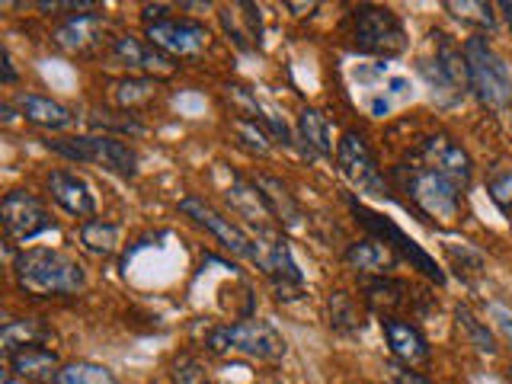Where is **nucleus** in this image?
Instances as JSON below:
<instances>
[{"label": "nucleus", "mask_w": 512, "mask_h": 384, "mask_svg": "<svg viewBox=\"0 0 512 384\" xmlns=\"http://www.w3.org/2000/svg\"><path fill=\"white\" fill-rule=\"evenodd\" d=\"M234 132H237V138L244 141L250 151H256V154H269V151H272V135H269V128H266L260 119L240 116V119L234 122Z\"/></svg>", "instance_id": "35"}, {"label": "nucleus", "mask_w": 512, "mask_h": 384, "mask_svg": "<svg viewBox=\"0 0 512 384\" xmlns=\"http://www.w3.org/2000/svg\"><path fill=\"white\" fill-rule=\"evenodd\" d=\"M493 320H496V330L506 336V343L512 346V311H506L503 304H493Z\"/></svg>", "instance_id": "39"}, {"label": "nucleus", "mask_w": 512, "mask_h": 384, "mask_svg": "<svg viewBox=\"0 0 512 384\" xmlns=\"http://www.w3.org/2000/svg\"><path fill=\"white\" fill-rule=\"evenodd\" d=\"M157 80L154 77H125L116 84V103L128 112L135 109L138 103H148L151 96L157 93Z\"/></svg>", "instance_id": "34"}, {"label": "nucleus", "mask_w": 512, "mask_h": 384, "mask_svg": "<svg viewBox=\"0 0 512 384\" xmlns=\"http://www.w3.org/2000/svg\"><path fill=\"white\" fill-rule=\"evenodd\" d=\"M45 186H48V196H52L68 215L87 218V221L96 215L93 186L80 173H74V170H52V173L45 176Z\"/></svg>", "instance_id": "16"}, {"label": "nucleus", "mask_w": 512, "mask_h": 384, "mask_svg": "<svg viewBox=\"0 0 512 384\" xmlns=\"http://www.w3.org/2000/svg\"><path fill=\"white\" fill-rule=\"evenodd\" d=\"M90 125L93 128H103V135H112L116 132V138L119 135H144V125L132 116V112H125V109H119V112H112V109H93V116H90Z\"/></svg>", "instance_id": "32"}, {"label": "nucleus", "mask_w": 512, "mask_h": 384, "mask_svg": "<svg viewBox=\"0 0 512 384\" xmlns=\"http://www.w3.org/2000/svg\"><path fill=\"white\" fill-rule=\"evenodd\" d=\"M228 202L237 208V212H244L247 218H253L256 224H263V218H272L269 215V205L263 199L260 186L256 180H244V176H234V183L228 189Z\"/></svg>", "instance_id": "29"}, {"label": "nucleus", "mask_w": 512, "mask_h": 384, "mask_svg": "<svg viewBox=\"0 0 512 384\" xmlns=\"http://www.w3.org/2000/svg\"><path fill=\"white\" fill-rule=\"evenodd\" d=\"M327 317H330V327L343 336H356L362 330V311H359V301L352 298L349 292H330L327 298Z\"/></svg>", "instance_id": "28"}, {"label": "nucleus", "mask_w": 512, "mask_h": 384, "mask_svg": "<svg viewBox=\"0 0 512 384\" xmlns=\"http://www.w3.org/2000/svg\"><path fill=\"white\" fill-rule=\"evenodd\" d=\"M253 244H256V266L263 269V276L272 282V288L279 292V298L285 301H295L304 295V276L292 256V247L288 240L282 237V231L276 228H266V224H256V234H253Z\"/></svg>", "instance_id": "10"}, {"label": "nucleus", "mask_w": 512, "mask_h": 384, "mask_svg": "<svg viewBox=\"0 0 512 384\" xmlns=\"http://www.w3.org/2000/svg\"><path fill=\"white\" fill-rule=\"evenodd\" d=\"M119 234L122 228L116 221H103V218H90L80 224V244H84L93 256H112L119 250Z\"/></svg>", "instance_id": "27"}, {"label": "nucleus", "mask_w": 512, "mask_h": 384, "mask_svg": "<svg viewBox=\"0 0 512 384\" xmlns=\"http://www.w3.org/2000/svg\"><path fill=\"white\" fill-rule=\"evenodd\" d=\"M416 160L432 170H439L442 176H448L452 183H458L464 192L471 186V176H474V164L468 151L461 148L458 141H452L448 135H432L420 144V151H416Z\"/></svg>", "instance_id": "14"}, {"label": "nucleus", "mask_w": 512, "mask_h": 384, "mask_svg": "<svg viewBox=\"0 0 512 384\" xmlns=\"http://www.w3.org/2000/svg\"><path fill=\"white\" fill-rule=\"evenodd\" d=\"M448 260H452V266H458V276L464 282H474L480 272H484V256L471 247H464V244H461V250L455 244L448 247Z\"/></svg>", "instance_id": "37"}, {"label": "nucleus", "mask_w": 512, "mask_h": 384, "mask_svg": "<svg viewBox=\"0 0 512 384\" xmlns=\"http://www.w3.org/2000/svg\"><path fill=\"white\" fill-rule=\"evenodd\" d=\"M343 260L349 263V269L362 272V276H391L400 266V256L391 247L378 244L375 237H362L356 244H349Z\"/></svg>", "instance_id": "20"}, {"label": "nucleus", "mask_w": 512, "mask_h": 384, "mask_svg": "<svg viewBox=\"0 0 512 384\" xmlns=\"http://www.w3.org/2000/svg\"><path fill=\"white\" fill-rule=\"evenodd\" d=\"M429 55L416 61V71L426 80L429 93L436 96L442 106L458 103L464 93L471 90L468 84V64H464V52L445 36V32H432L429 36Z\"/></svg>", "instance_id": "6"}, {"label": "nucleus", "mask_w": 512, "mask_h": 384, "mask_svg": "<svg viewBox=\"0 0 512 384\" xmlns=\"http://www.w3.org/2000/svg\"><path fill=\"white\" fill-rule=\"evenodd\" d=\"M394 384H432V381L423 378L420 372H413V368H397V372H394Z\"/></svg>", "instance_id": "40"}, {"label": "nucleus", "mask_w": 512, "mask_h": 384, "mask_svg": "<svg viewBox=\"0 0 512 384\" xmlns=\"http://www.w3.org/2000/svg\"><path fill=\"white\" fill-rule=\"evenodd\" d=\"M343 42L352 55H375V58H397L410 45L404 20L391 7L381 4L352 7L343 20Z\"/></svg>", "instance_id": "2"}, {"label": "nucleus", "mask_w": 512, "mask_h": 384, "mask_svg": "<svg viewBox=\"0 0 512 384\" xmlns=\"http://www.w3.org/2000/svg\"><path fill=\"white\" fill-rule=\"evenodd\" d=\"M45 148L64 160H74V164L106 167L109 173L125 176V180H132L138 173V151L116 135H61L48 138Z\"/></svg>", "instance_id": "5"}, {"label": "nucleus", "mask_w": 512, "mask_h": 384, "mask_svg": "<svg viewBox=\"0 0 512 384\" xmlns=\"http://www.w3.org/2000/svg\"><path fill=\"white\" fill-rule=\"evenodd\" d=\"M455 320H458V330L464 333L468 346H474V352H480V356H496V336H493V330L468 308V304H458Z\"/></svg>", "instance_id": "30"}, {"label": "nucleus", "mask_w": 512, "mask_h": 384, "mask_svg": "<svg viewBox=\"0 0 512 384\" xmlns=\"http://www.w3.org/2000/svg\"><path fill=\"white\" fill-rule=\"evenodd\" d=\"M180 212L186 218H192L199 224V228H205L208 234H215V240L224 247V250H231L234 256H240V260H256V244H253V234L244 231L240 224H234L228 215H221L215 212L212 205H208L205 199L199 196H186L180 199Z\"/></svg>", "instance_id": "13"}, {"label": "nucleus", "mask_w": 512, "mask_h": 384, "mask_svg": "<svg viewBox=\"0 0 512 384\" xmlns=\"http://www.w3.org/2000/svg\"><path fill=\"white\" fill-rule=\"evenodd\" d=\"M442 7L452 13L455 20L468 23V26H477V29H493L496 26L493 4H487V0H445Z\"/></svg>", "instance_id": "31"}, {"label": "nucleus", "mask_w": 512, "mask_h": 384, "mask_svg": "<svg viewBox=\"0 0 512 384\" xmlns=\"http://www.w3.org/2000/svg\"><path fill=\"white\" fill-rule=\"evenodd\" d=\"M202 349L208 356H244L256 362H282L288 343L266 320L244 317L237 324H218L205 333Z\"/></svg>", "instance_id": "4"}, {"label": "nucleus", "mask_w": 512, "mask_h": 384, "mask_svg": "<svg viewBox=\"0 0 512 384\" xmlns=\"http://www.w3.org/2000/svg\"><path fill=\"white\" fill-rule=\"evenodd\" d=\"M0 340H4V352L10 356V352L26 349V346H48L55 340V333L48 330L39 317H20V320H7Z\"/></svg>", "instance_id": "26"}, {"label": "nucleus", "mask_w": 512, "mask_h": 384, "mask_svg": "<svg viewBox=\"0 0 512 384\" xmlns=\"http://www.w3.org/2000/svg\"><path fill=\"white\" fill-rule=\"evenodd\" d=\"M103 32H106V16L103 13H74L55 29L52 39H55V45L61 48V52L90 58V55L100 52Z\"/></svg>", "instance_id": "15"}, {"label": "nucleus", "mask_w": 512, "mask_h": 384, "mask_svg": "<svg viewBox=\"0 0 512 384\" xmlns=\"http://www.w3.org/2000/svg\"><path fill=\"white\" fill-rule=\"evenodd\" d=\"M7 359H10V372L16 378L29 381V384H55L61 378V368H64V365H58V352L48 349V346L16 349Z\"/></svg>", "instance_id": "19"}, {"label": "nucleus", "mask_w": 512, "mask_h": 384, "mask_svg": "<svg viewBox=\"0 0 512 384\" xmlns=\"http://www.w3.org/2000/svg\"><path fill=\"white\" fill-rule=\"evenodd\" d=\"M244 13H234V7L221 10V26L231 36V42L240 48V52H250L253 45H260L263 26H260V7L253 4H240Z\"/></svg>", "instance_id": "24"}, {"label": "nucleus", "mask_w": 512, "mask_h": 384, "mask_svg": "<svg viewBox=\"0 0 512 384\" xmlns=\"http://www.w3.org/2000/svg\"><path fill=\"white\" fill-rule=\"evenodd\" d=\"M381 330H384V340H388L391 356L400 365L416 368V365H426L429 362V343H426V336L416 330L410 320H404V317H381Z\"/></svg>", "instance_id": "18"}, {"label": "nucleus", "mask_w": 512, "mask_h": 384, "mask_svg": "<svg viewBox=\"0 0 512 384\" xmlns=\"http://www.w3.org/2000/svg\"><path fill=\"white\" fill-rule=\"evenodd\" d=\"M298 141L304 148V157H330L333 154V135L330 122L320 109H301L298 116Z\"/></svg>", "instance_id": "25"}, {"label": "nucleus", "mask_w": 512, "mask_h": 384, "mask_svg": "<svg viewBox=\"0 0 512 384\" xmlns=\"http://www.w3.org/2000/svg\"><path fill=\"white\" fill-rule=\"evenodd\" d=\"M0 221H4V234L13 244H26L36 240L45 231H55V218L48 215L45 202L29 189H10L0 205Z\"/></svg>", "instance_id": "12"}, {"label": "nucleus", "mask_w": 512, "mask_h": 384, "mask_svg": "<svg viewBox=\"0 0 512 384\" xmlns=\"http://www.w3.org/2000/svg\"><path fill=\"white\" fill-rule=\"evenodd\" d=\"M506 378H509V384H512V365L506 368Z\"/></svg>", "instance_id": "44"}, {"label": "nucleus", "mask_w": 512, "mask_h": 384, "mask_svg": "<svg viewBox=\"0 0 512 384\" xmlns=\"http://www.w3.org/2000/svg\"><path fill=\"white\" fill-rule=\"evenodd\" d=\"M394 180L400 183V192H407V202L423 218L436 224H455L464 208V189L452 183L439 170L426 164L413 167H394Z\"/></svg>", "instance_id": "3"}, {"label": "nucleus", "mask_w": 512, "mask_h": 384, "mask_svg": "<svg viewBox=\"0 0 512 384\" xmlns=\"http://www.w3.org/2000/svg\"><path fill=\"white\" fill-rule=\"evenodd\" d=\"M13 106H16V112H20L26 122L39 125V128H48V132H64V128H71L77 122L71 106H64V103L52 100V96H45V93L23 90V93L13 96Z\"/></svg>", "instance_id": "17"}, {"label": "nucleus", "mask_w": 512, "mask_h": 384, "mask_svg": "<svg viewBox=\"0 0 512 384\" xmlns=\"http://www.w3.org/2000/svg\"><path fill=\"white\" fill-rule=\"evenodd\" d=\"M346 205H349V212H352V218H356V224L359 228L368 234V237H375L378 244H384V247H391L400 260H407L413 269H420L426 279H432L436 285H442L445 282V272L439 269V263L432 260V256L416 244V240L404 231V228H397V224L391 221V218H384L381 212H375V208H368V205H362L359 199H346Z\"/></svg>", "instance_id": "8"}, {"label": "nucleus", "mask_w": 512, "mask_h": 384, "mask_svg": "<svg viewBox=\"0 0 512 384\" xmlns=\"http://www.w3.org/2000/svg\"><path fill=\"white\" fill-rule=\"evenodd\" d=\"M256 186H260L263 199L269 205V215L276 218L279 224H285V228H298L304 215H301V205L295 202V196L288 192V186L282 180H276V176H269V173L256 176Z\"/></svg>", "instance_id": "23"}, {"label": "nucleus", "mask_w": 512, "mask_h": 384, "mask_svg": "<svg viewBox=\"0 0 512 384\" xmlns=\"http://www.w3.org/2000/svg\"><path fill=\"white\" fill-rule=\"evenodd\" d=\"M144 36L148 42L170 58L199 55L212 42V32L205 23L189 20V16H170L167 7H144Z\"/></svg>", "instance_id": "9"}, {"label": "nucleus", "mask_w": 512, "mask_h": 384, "mask_svg": "<svg viewBox=\"0 0 512 384\" xmlns=\"http://www.w3.org/2000/svg\"><path fill=\"white\" fill-rule=\"evenodd\" d=\"M288 10H298V16H304L301 10H317V4H285Z\"/></svg>", "instance_id": "43"}, {"label": "nucleus", "mask_w": 512, "mask_h": 384, "mask_svg": "<svg viewBox=\"0 0 512 384\" xmlns=\"http://www.w3.org/2000/svg\"><path fill=\"white\" fill-rule=\"evenodd\" d=\"M58 384H119V381L100 362H68L61 368Z\"/></svg>", "instance_id": "33"}, {"label": "nucleus", "mask_w": 512, "mask_h": 384, "mask_svg": "<svg viewBox=\"0 0 512 384\" xmlns=\"http://www.w3.org/2000/svg\"><path fill=\"white\" fill-rule=\"evenodd\" d=\"M112 58L125 68H138V71H170L173 58L157 52V48L148 39H135V36H116L112 39Z\"/></svg>", "instance_id": "21"}, {"label": "nucleus", "mask_w": 512, "mask_h": 384, "mask_svg": "<svg viewBox=\"0 0 512 384\" xmlns=\"http://www.w3.org/2000/svg\"><path fill=\"white\" fill-rule=\"evenodd\" d=\"M500 10H503V20H506V26H509V32H512V0H503Z\"/></svg>", "instance_id": "42"}, {"label": "nucleus", "mask_w": 512, "mask_h": 384, "mask_svg": "<svg viewBox=\"0 0 512 384\" xmlns=\"http://www.w3.org/2000/svg\"><path fill=\"white\" fill-rule=\"evenodd\" d=\"M336 164H340V173L346 180L356 186L365 196H375V199H384L388 196V180H384V173L378 170V160L368 148L365 135L359 132H343L340 144H336Z\"/></svg>", "instance_id": "11"}, {"label": "nucleus", "mask_w": 512, "mask_h": 384, "mask_svg": "<svg viewBox=\"0 0 512 384\" xmlns=\"http://www.w3.org/2000/svg\"><path fill=\"white\" fill-rule=\"evenodd\" d=\"M410 285L394 276H368L362 279V301L381 317H397V311L407 304Z\"/></svg>", "instance_id": "22"}, {"label": "nucleus", "mask_w": 512, "mask_h": 384, "mask_svg": "<svg viewBox=\"0 0 512 384\" xmlns=\"http://www.w3.org/2000/svg\"><path fill=\"white\" fill-rule=\"evenodd\" d=\"M468 64V84L474 96L490 109H503L512 103V71L506 58L496 52L487 36H471L461 45Z\"/></svg>", "instance_id": "7"}, {"label": "nucleus", "mask_w": 512, "mask_h": 384, "mask_svg": "<svg viewBox=\"0 0 512 384\" xmlns=\"http://www.w3.org/2000/svg\"><path fill=\"white\" fill-rule=\"evenodd\" d=\"M170 375H173L176 384H212V375H208L205 362L199 356H189V352H183V356L173 359Z\"/></svg>", "instance_id": "36"}, {"label": "nucleus", "mask_w": 512, "mask_h": 384, "mask_svg": "<svg viewBox=\"0 0 512 384\" xmlns=\"http://www.w3.org/2000/svg\"><path fill=\"white\" fill-rule=\"evenodd\" d=\"M16 80V71H13V58H10V52L4 48V84H13Z\"/></svg>", "instance_id": "41"}, {"label": "nucleus", "mask_w": 512, "mask_h": 384, "mask_svg": "<svg viewBox=\"0 0 512 384\" xmlns=\"http://www.w3.org/2000/svg\"><path fill=\"white\" fill-rule=\"evenodd\" d=\"M13 279L26 295L36 298H64L87 288V269L71 253L52 247L23 250L13 260Z\"/></svg>", "instance_id": "1"}, {"label": "nucleus", "mask_w": 512, "mask_h": 384, "mask_svg": "<svg viewBox=\"0 0 512 384\" xmlns=\"http://www.w3.org/2000/svg\"><path fill=\"white\" fill-rule=\"evenodd\" d=\"M487 192H490L493 205L500 208L503 215H512V170H493Z\"/></svg>", "instance_id": "38"}]
</instances>
